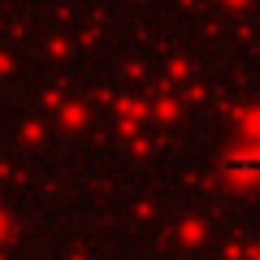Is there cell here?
I'll return each mask as SVG.
<instances>
[{"label": "cell", "mask_w": 260, "mask_h": 260, "mask_svg": "<svg viewBox=\"0 0 260 260\" xmlns=\"http://www.w3.org/2000/svg\"><path fill=\"white\" fill-rule=\"evenodd\" d=\"M225 174L239 178V182H256V178H260V152L256 148L230 152V156H225Z\"/></svg>", "instance_id": "6da1fadb"}]
</instances>
